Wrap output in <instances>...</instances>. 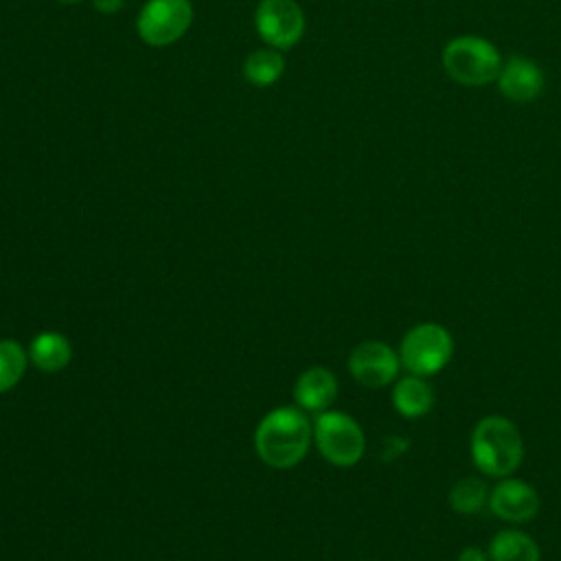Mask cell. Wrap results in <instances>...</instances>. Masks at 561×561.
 <instances>
[{"label":"cell","mask_w":561,"mask_h":561,"mask_svg":"<svg viewBox=\"0 0 561 561\" xmlns=\"http://www.w3.org/2000/svg\"><path fill=\"white\" fill-rule=\"evenodd\" d=\"M469 451L480 473L500 480L519 469L524 460V436L511 419L489 414L471 430Z\"/></svg>","instance_id":"cell-2"},{"label":"cell","mask_w":561,"mask_h":561,"mask_svg":"<svg viewBox=\"0 0 561 561\" xmlns=\"http://www.w3.org/2000/svg\"><path fill=\"white\" fill-rule=\"evenodd\" d=\"M486 506L502 522L526 524L537 517L541 508V497L530 482L515 476H506L491 486Z\"/></svg>","instance_id":"cell-9"},{"label":"cell","mask_w":561,"mask_h":561,"mask_svg":"<svg viewBox=\"0 0 561 561\" xmlns=\"http://www.w3.org/2000/svg\"><path fill=\"white\" fill-rule=\"evenodd\" d=\"M313 443L320 456L335 467H353L366 451L362 425L340 410H324L316 414Z\"/></svg>","instance_id":"cell-5"},{"label":"cell","mask_w":561,"mask_h":561,"mask_svg":"<svg viewBox=\"0 0 561 561\" xmlns=\"http://www.w3.org/2000/svg\"><path fill=\"white\" fill-rule=\"evenodd\" d=\"M193 20L188 0H149L138 13V35L149 46H167L180 39Z\"/></svg>","instance_id":"cell-6"},{"label":"cell","mask_w":561,"mask_h":561,"mask_svg":"<svg viewBox=\"0 0 561 561\" xmlns=\"http://www.w3.org/2000/svg\"><path fill=\"white\" fill-rule=\"evenodd\" d=\"M57 2H64V4H75V2H81V0H57Z\"/></svg>","instance_id":"cell-20"},{"label":"cell","mask_w":561,"mask_h":561,"mask_svg":"<svg viewBox=\"0 0 561 561\" xmlns=\"http://www.w3.org/2000/svg\"><path fill=\"white\" fill-rule=\"evenodd\" d=\"M28 362L44 373H59L72 359V346L66 335L57 331L37 333L28 344Z\"/></svg>","instance_id":"cell-13"},{"label":"cell","mask_w":561,"mask_h":561,"mask_svg":"<svg viewBox=\"0 0 561 561\" xmlns=\"http://www.w3.org/2000/svg\"><path fill=\"white\" fill-rule=\"evenodd\" d=\"M489 493H491V489L484 482V478L465 476L451 484L447 502L454 513L473 515V513H480L489 504Z\"/></svg>","instance_id":"cell-15"},{"label":"cell","mask_w":561,"mask_h":561,"mask_svg":"<svg viewBox=\"0 0 561 561\" xmlns=\"http://www.w3.org/2000/svg\"><path fill=\"white\" fill-rule=\"evenodd\" d=\"M285 70V59L280 53L272 50V48H261V50H254L245 64H243V75L245 79L252 83V85H259V88H265V85H272L280 79Z\"/></svg>","instance_id":"cell-16"},{"label":"cell","mask_w":561,"mask_h":561,"mask_svg":"<svg viewBox=\"0 0 561 561\" xmlns=\"http://www.w3.org/2000/svg\"><path fill=\"white\" fill-rule=\"evenodd\" d=\"M497 88L504 99L513 103H530L543 92V72L541 68L522 55H513L502 64L497 75Z\"/></svg>","instance_id":"cell-10"},{"label":"cell","mask_w":561,"mask_h":561,"mask_svg":"<svg viewBox=\"0 0 561 561\" xmlns=\"http://www.w3.org/2000/svg\"><path fill=\"white\" fill-rule=\"evenodd\" d=\"M491 561H541L539 543L524 530L504 528L489 541Z\"/></svg>","instance_id":"cell-14"},{"label":"cell","mask_w":561,"mask_h":561,"mask_svg":"<svg viewBox=\"0 0 561 561\" xmlns=\"http://www.w3.org/2000/svg\"><path fill=\"white\" fill-rule=\"evenodd\" d=\"M399 353L381 340H364L348 355L351 377L366 388H386L399 379Z\"/></svg>","instance_id":"cell-7"},{"label":"cell","mask_w":561,"mask_h":561,"mask_svg":"<svg viewBox=\"0 0 561 561\" xmlns=\"http://www.w3.org/2000/svg\"><path fill=\"white\" fill-rule=\"evenodd\" d=\"M502 55L484 37L460 35L443 48V68L460 85H486L497 79L502 70Z\"/></svg>","instance_id":"cell-3"},{"label":"cell","mask_w":561,"mask_h":561,"mask_svg":"<svg viewBox=\"0 0 561 561\" xmlns=\"http://www.w3.org/2000/svg\"><path fill=\"white\" fill-rule=\"evenodd\" d=\"M456 561H491V559H489V552L482 550L480 546H465L458 552Z\"/></svg>","instance_id":"cell-18"},{"label":"cell","mask_w":561,"mask_h":561,"mask_svg":"<svg viewBox=\"0 0 561 561\" xmlns=\"http://www.w3.org/2000/svg\"><path fill=\"white\" fill-rule=\"evenodd\" d=\"M313 425L298 405L270 410L254 430L256 456L272 469H291L309 451Z\"/></svg>","instance_id":"cell-1"},{"label":"cell","mask_w":561,"mask_h":561,"mask_svg":"<svg viewBox=\"0 0 561 561\" xmlns=\"http://www.w3.org/2000/svg\"><path fill=\"white\" fill-rule=\"evenodd\" d=\"M456 344L449 333L438 322H419L408 329L399 342V359L401 368L410 375L432 377L440 373L454 357Z\"/></svg>","instance_id":"cell-4"},{"label":"cell","mask_w":561,"mask_h":561,"mask_svg":"<svg viewBox=\"0 0 561 561\" xmlns=\"http://www.w3.org/2000/svg\"><path fill=\"white\" fill-rule=\"evenodd\" d=\"M92 4L96 7V11H101V13L110 15V13H116V11H121V7H123V0H92Z\"/></svg>","instance_id":"cell-19"},{"label":"cell","mask_w":561,"mask_h":561,"mask_svg":"<svg viewBox=\"0 0 561 561\" xmlns=\"http://www.w3.org/2000/svg\"><path fill=\"white\" fill-rule=\"evenodd\" d=\"M254 24L259 35L274 48H291L305 33V15L294 0H261Z\"/></svg>","instance_id":"cell-8"},{"label":"cell","mask_w":561,"mask_h":561,"mask_svg":"<svg viewBox=\"0 0 561 561\" xmlns=\"http://www.w3.org/2000/svg\"><path fill=\"white\" fill-rule=\"evenodd\" d=\"M337 377L324 366H311L294 383L296 405L305 412H324L337 397Z\"/></svg>","instance_id":"cell-11"},{"label":"cell","mask_w":561,"mask_h":561,"mask_svg":"<svg viewBox=\"0 0 561 561\" xmlns=\"http://www.w3.org/2000/svg\"><path fill=\"white\" fill-rule=\"evenodd\" d=\"M28 364L26 348L15 340H0V392L11 390L24 377Z\"/></svg>","instance_id":"cell-17"},{"label":"cell","mask_w":561,"mask_h":561,"mask_svg":"<svg viewBox=\"0 0 561 561\" xmlns=\"http://www.w3.org/2000/svg\"><path fill=\"white\" fill-rule=\"evenodd\" d=\"M392 405L403 419H421L434 408V390L425 377L408 373L394 381Z\"/></svg>","instance_id":"cell-12"}]
</instances>
